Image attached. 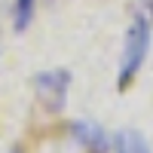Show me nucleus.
I'll list each match as a JSON object with an SVG mask.
<instances>
[{"label": "nucleus", "mask_w": 153, "mask_h": 153, "mask_svg": "<svg viewBox=\"0 0 153 153\" xmlns=\"http://www.w3.org/2000/svg\"><path fill=\"white\" fill-rule=\"evenodd\" d=\"M150 49V22L144 16H135L126 34V49H123V68H120V89L132 83V76L141 71L144 58Z\"/></svg>", "instance_id": "f257e3e1"}, {"label": "nucleus", "mask_w": 153, "mask_h": 153, "mask_svg": "<svg viewBox=\"0 0 153 153\" xmlns=\"http://www.w3.org/2000/svg\"><path fill=\"white\" fill-rule=\"evenodd\" d=\"M34 86H37L40 101H43L52 113H58L61 107H65V98H68L71 74H68V71H43V74H37Z\"/></svg>", "instance_id": "f03ea898"}, {"label": "nucleus", "mask_w": 153, "mask_h": 153, "mask_svg": "<svg viewBox=\"0 0 153 153\" xmlns=\"http://www.w3.org/2000/svg\"><path fill=\"white\" fill-rule=\"evenodd\" d=\"M74 135H76V141L86 150H92V153H104L107 150V138L95 123H74Z\"/></svg>", "instance_id": "7ed1b4c3"}, {"label": "nucleus", "mask_w": 153, "mask_h": 153, "mask_svg": "<svg viewBox=\"0 0 153 153\" xmlns=\"http://www.w3.org/2000/svg\"><path fill=\"white\" fill-rule=\"evenodd\" d=\"M113 147H117V153H150L147 141L141 138V132H135V129H123V132H117Z\"/></svg>", "instance_id": "20e7f679"}, {"label": "nucleus", "mask_w": 153, "mask_h": 153, "mask_svg": "<svg viewBox=\"0 0 153 153\" xmlns=\"http://www.w3.org/2000/svg\"><path fill=\"white\" fill-rule=\"evenodd\" d=\"M34 3H37V0H16V3H12V28H16V31H25L31 25Z\"/></svg>", "instance_id": "39448f33"}, {"label": "nucleus", "mask_w": 153, "mask_h": 153, "mask_svg": "<svg viewBox=\"0 0 153 153\" xmlns=\"http://www.w3.org/2000/svg\"><path fill=\"white\" fill-rule=\"evenodd\" d=\"M147 9H150V12H153V0H147Z\"/></svg>", "instance_id": "423d86ee"}]
</instances>
